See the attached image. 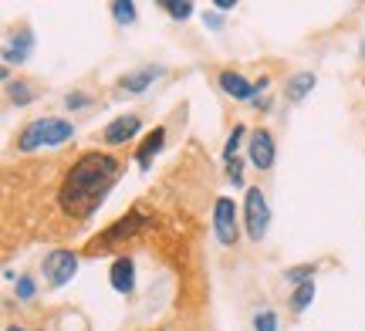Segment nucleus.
<instances>
[{
	"instance_id": "obj_8",
	"label": "nucleus",
	"mask_w": 365,
	"mask_h": 331,
	"mask_svg": "<svg viewBox=\"0 0 365 331\" xmlns=\"http://www.w3.org/2000/svg\"><path fill=\"white\" fill-rule=\"evenodd\" d=\"M139 129H143V119H139V115H118L115 122H108V129L102 132V139H105V146H122V142L135 139Z\"/></svg>"
},
{
	"instance_id": "obj_18",
	"label": "nucleus",
	"mask_w": 365,
	"mask_h": 331,
	"mask_svg": "<svg viewBox=\"0 0 365 331\" xmlns=\"http://www.w3.org/2000/svg\"><path fill=\"white\" fill-rule=\"evenodd\" d=\"M112 17H115L118 24H132L135 21V4L132 0H115L112 4Z\"/></svg>"
},
{
	"instance_id": "obj_11",
	"label": "nucleus",
	"mask_w": 365,
	"mask_h": 331,
	"mask_svg": "<svg viewBox=\"0 0 365 331\" xmlns=\"http://www.w3.org/2000/svg\"><path fill=\"white\" fill-rule=\"evenodd\" d=\"M220 88L227 95H234L237 102H254L257 98V88L244 75H237V71H220Z\"/></svg>"
},
{
	"instance_id": "obj_10",
	"label": "nucleus",
	"mask_w": 365,
	"mask_h": 331,
	"mask_svg": "<svg viewBox=\"0 0 365 331\" xmlns=\"http://www.w3.org/2000/svg\"><path fill=\"white\" fill-rule=\"evenodd\" d=\"M108 280L118 294H132L135 291V264L129 257H115L112 261V270H108Z\"/></svg>"
},
{
	"instance_id": "obj_13",
	"label": "nucleus",
	"mask_w": 365,
	"mask_h": 331,
	"mask_svg": "<svg viewBox=\"0 0 365 331\" xmlns=\"http://www.w3.org/2000/svg\"><path fill=\"white\" fill-rule=\"evenodd\" d=\"M159 75H163V68H139V71H132V75H125V78L118 81V88H122V92L139 95V92H145Z\"/></svg>"
},
{
	"instance_id": "obj_26",
	"label": "nucleus",
	"mask_w": 365,
	"mask_h": 331,
	"mask_svg": "<svg viewBox=\"0 0 365 331\" xmlns=\"http://www.w3.org/2000/svg\"><path fill=\"white\" fill-rule=\"evenodd\" d=\"M237 0H217V11H234Z\"/></svg>"
},
{
	"instance_id": "obj_9",
	"label": "nucleus",
	"mask_w": 365,
	"mask_h": 331,
	"mask_svg": "<svg viewBox=\"0 0 365 331\" xmlns=\"http://www.w3.org/2000/svg\"><path fill=\"white\" fill-rule=\"evenodd\" d=\"M31 48H34V31H31V27H21V31L7 41L4 61H7V65H24L27 58H31Z\"/></svg>"
},
{
	"instance_id": "obj_22",
	"label": "nucleus",
	"mask_w": 365,
	"mask_h": 331,
	"mask_svg": "<svg viewBox=\"0 0 365 331\" xmlns=\"http://www.w3.org/2000/svg\"><path fill=\"white\" fill-rule=\"evenodd\" d=\"M254 331H277V315L274 311H261L254 318Z\"/></svg>"
},
{
	"instance_id": "obj_7",
	"label": "nucleus",
	"mask_w": 365,
	"mask_h": 331,
	"mask_svg": "<svg viewBox=\"0 0 365 331\" xmlns=\"http://www.w3.org/2000/svg\"><path fill=\"white\" fill-rule=\"evenodd\" d=\"M247 156H250V166L261 172H267L274 166V135L267 132V129H254V132H250Z\"/></svg>"
},
{
	"instance_id": "obj_16",
	"label": "nucleus",
	"mask_w": 365,
	"mask_h": 331,
	"mask_svg": "<svg viewBox=\"0 0 365 331\" xmlns=\"http://www.w3.org/2000/svg\"><path fill=\"white\" fill-rule=\"evenodd\" d=\"M244 135H247V125H234V132L227 135V146H223V159L234 162L237 159V149L244 142Z\"/></svg>"
},
{
	"instance_id": "obj_4",
	"label": "nucleus",
	"mask_w": 365,
	"mask_h": 331,
	"mask_svg": "<svg viewBox=\"0 0 365 331\" xmlns=\"http://www.w3.org/2000/svg\"><path fill=\"white\" fill-rule=\"evenodd\" d=\"M244 226H247L250 240H264L267 237V226H271V210H267V196H264L257 186L247 189L244 199Z\"/></svg>"
},
{
	"instance_id": "obj_25",
	"label": "nucleus",
	"mask_w": 365,
	"mask_h": 331,
	"mask_svg": "<svg viewBox=\"0 0 365 331\" xmlns=\"http://www.w3.org/2000/svg\"><path fill=\"white\" fill-rule=\"evenodd\" d=\"M207 24L213 27V31H220V27H223V17H220V14H207Z\"/></svg>"
},
{
	"instance_id": "obj_2",
	"label": "nucleus",
	"mask_w": 365,
	"mask_h": 331,
	"mask_svg": "<svg viewBox=\"0 0 365 331\" xmlns=\"http://www.w3.org/2000/svg\"><path fill=\"white\" fill-rule=\"evenodd\" d=\"M68 139H75V125L68 119H54V115H44V119L27 122L21 135H17V149L21 152H34L41 146H65Z\"/></svg>"
},
{
	"instance_id": "obj_19",
	"label": "nucleus",
	"mask_w": 365,
	"mask_h": 331,
	"mask_svg": "<svg viewBox=\"0 0 365 331\" xmlns=\"http://www.w3.org/2000/svg\"><path fill=\"white\" fill-rule=\"evenodd\" d=\"M163 11L170 14V17H176V21H186V17L193 14V4H190V0H166Z\"/></svg>"
},
{
	"instance_id": "obj_3",
	"label": "nucleus",
	"mask_w": 365,
	"mask_h": 331,
	"mask_svg": "<svg viewBox=\"0 0 365 331\" xmlns=\"http://www.w3.org/2000/svg\"><path fill=\"white\" fill-rule=\"evenodd\" d=\"M149 224H153V220H149L145 213H139V210L125 213L122 220H115V224H112V226H105L102 233H98V237L91 240L88 247H85V253H88V257H98V253H108V251H112V247H118V243H125V240H132V237H135V233H143V230H145V226H149Z\"/></svg>"
},
{
	"instance_id": "obj_1",
	"label": "nucleus",
	"mask_w": 365,
	"mask_h": 331,
	"mask_svg": "<svg viewBox=\"0 0 365 331\" xmlns=\"http://www.w3.org/2000/svg\"><path fill=\"white\" fill-rule=\"evenodd\" d=\"M122 176V162L108 152H85L71 169H68L65 183L58 189V206L75 216L85 220L105 203V196L112 193V186Z\"/></svg>"
},
{
	"instance_id": "obj_14",
	"label": "nucleus",
	"mask_w": 365,
	"mask_h": 331,
	"mask_svg": "<svg viewBox=\"0 0 365 331\" xmlns=\"http://www.w3.org/2000/svg\"><path fill=\"white\" fill-rule=\"evenodd\" d=\"M312 88H314V75L298 71V75H291V81H287V98H291V102H301Z\"/></svg>"
},
{
	"instance_id": "obj_12",
	"label": "nucleus",
	"mask_w": 365,
	"mask_h": 331,
	"mask_svg": "<svg viewBox=\"0 0 365 331\" xmlns=\"http://www.w3.org/2000/svg\"><path fill=\"white\" fill-rule=\"evenodd\" d=\"M163 146H166V129H153V135L135 149V162H139V169L149 172V166H153V159L159 156V149Z\"/></svg>"
},
{
	"instance_id": "obj_6",
	"label": "nucleus",
	"mask_w": 365,
	"mask_h": 331,
	"mask_svg": "<svg viewBox=\"0 0 365 331\" xmlns=\"http://www.w3.org/2000/svg\"><path fill=\"white\" fill-rule=\"evenodd\" d=\"M75 270H78V257L71 251H51L44 257V280H48V288H65L68 280L75 278Z\"/></svg>"
},
{
	"instance_id": "obj_15",
	"label": "nucleus",
	"mask_w": 365,
	"mask_h": 331,
	"mask_svg": "<svg viewBox=\"0 0 365 331\" xmlns=\"http://www.w3.org/2000/svg\"><path fill=\"white\" fill-rule=\"evenodd\" d=\"M7 98L14 105H31L34 102V88L27 81H7Z\"/></svg>"
},
{
	"instance_id": "obj_17",
	"label": "nucleus",
	"mask_w": 365,
	"mask_h": 331,
	"mask_svg": "<svg viewBox=\"0 0 365 331\" xmlns=\"http://www.w3.org/2000/svg\"><path fill=\"white\" fill-rule=\"evenodd\" d=\"M314 301V280H308V284H301L298 291H294V298H291V308L294 311H304V308Z\"/></svg>"
},
{
	"instance_id": "obj_24",
	"label": "nucleus",
	"mask_w": 365,
	"mask_h": 331,
	"mask_svg": "<svg viewBox=\"0 0 365 331\" xmlns=\"http://www.w3.org/2000/svg\"><path fill=\"white\" fill-rule=\"evenodd\" d=\"M227 176L234 179V186H244V166H240V159L227 162Z\"/></svg>"
},
{
	"instance_id": "obj_23",
	"label": "nucleus",
	"mask_w": 365,
	"mask_h": 331,
	"mask_svg": "<svg viewBox=\"0 0 365 331\" xmlns=\"http://www.w3.org/2000/svg\"><path fill=\"white\" fill-rule=\"evenodd\" d=\"M85 105H88V95H85V92H71L65 98V108H68V112H78V108H85Z\"/></svg>"
},
{
	"instance_id": "obj_27",
	"label": "nucleus",
	"mask_w": 365,
	"mask_h": 331,
	"mask_svg": "<svg viewBox=\"0 0 365 331\" xmlns=\"http://www.w3.org/2000/svg\"><path fill=\"white\" fill-rule=\"evenodd\" d=\"M7 331H24V328H17V325H11V328H7Z\"/></svg>"
},
{
	"instance_id": "obj_5",
	"label": "nucleus",
	"mask_w": 365,
	"mask_h": 331,
	"mask_svg": "<svg viewBox=\"0 0 365 331\" xmlns=\"http://www.w3.org/2000/svg\"><path fill=\"white\" fill-rule=\"evenodd\" d=\"M213 233L223 247H234L240 240V224H237V203L230 196L217 199V210H213Z\"/></svg>"
},
{
	"instance_id": "obj_21",
	"label": "nucleus",
	"mask_w": 365,
	"mask_h": 331,
	"mask_svg": "<svg viewBox=\"0 0 365 331\" xmlns=\"http://www.w3.org/2000/svg\"><path fill=\"white\" fill-rule=\"evenodd\" d=\"M34 278H31V274H21V278H17V298H21V301H31V298H34Z\"/></svg>"
},
{
	"instance_id": "obj_20",
	"label": "nucleus",
	"mask_w": 365,
	"mask_h": 331,
	"mask_svg": "<svg viewBox=\"0 0 365 331\" xmlns=\"http://www.w3.org/2000/svg\"><path fill=\"white\" fill-rule=\"evenodd\" d=\"M314 270H318V264H304V267H294V270H287V284H308V280H314Z\"/></svg>"
}]
</instances>
